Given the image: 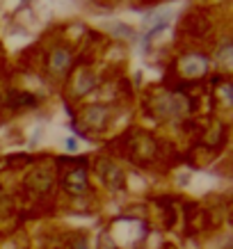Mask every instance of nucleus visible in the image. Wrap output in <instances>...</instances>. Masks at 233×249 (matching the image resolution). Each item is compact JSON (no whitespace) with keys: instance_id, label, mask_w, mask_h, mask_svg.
<instances>
[{"instance_id":"f257e3e1","label":"nucleus","mask_w":233,"mask_h":249,"mask_svg":"<svg viewBox=\"0 0 233 249\" xmlns=\"http://www.w3.org/2000/svg\"><path fill=\"white\" fill-rule=\"evenodd\" d=\"M101 176H103V181H106V185L110 190H121L124 183H126L124 172L112 162H101Z\"/></svg>"},{"instance_id":"f03ea898","label":"nucleus","mask_w":233,"mask_h":249,"mask_svg":"<svg viewBox=\"0 0 233 249\" xmlns=\"http://www.w3.org/2000/svg\"><path fill=\"white\" fill-rule=\"evenodd\" d=\"M64 185L71 195H85L87 192V172L85 169H71L67 174V178H64Z\"/></svg>"},{"instance_id":"7ed1b4c3","label":"nucleus","mask_w":233,"mask_h":249,"mask_svg":"<svg viewBox=\"0 0 233 249\" xmlns=\"http://www.w3.org/2000/svg\"><path fill=\"white\" fill-rule=\"evenodd\" d=\"M206 69H208V60L201 57V55H190V57H185L180 62V71L188 78L201 76V73H206Z\"/></svg>"},{"instance_id":"20e7f679","label":"nucleus","mask_w":233,"mask_h":249,"mask_svg":"<svg viewBox=\"0 0 233 249\" xmlns=\"http://www.w3.org/2000/svg\"><path fill=\"white\" fill-rule=\"evenodd\" d=\"M180 112H185V103H183V101L169 96V94H160L158 114H162V117H174V114H180Z\"/></svg>"},{"instance_id":"39448f33","label":"nucleus","mask_w":233,"mask_h":249,"mask_svg":"<svg viewBox=\"0 0 233 249\" xmlns=\"http://www.w3.org/2000/svg\"><path fill=\"white\" fill-rule=\"evenodd\" d=\"M30 185L32 190H37V192H46V190L53 185V174L46 172V169H39L30 176Z\"/></svg>"},{"instance_id":"423d86ee","label":"nucleus","mask_w":233,"mask_h":249,"mask_svg":"<svg viewBox=\"0 0 233 249\" xmlns=\"http://www.w3.org/2000/svg\"><path fill=\"white\" fill-rule=\"evenodd\" d=\"M69 62H71V55H69L67 51H62V48H57V51L51 55V69H55V71H64V69L69 67Z\"/></svg>"},{"instance_id":"0eeeda50","label":"nucleus","mask_w":233,"mask_h":249,"mask_svg":"<svg viewBox=\"0 0 233 249\" xmlns=\"http://www.w3.org/2000/svg\"><path fill=\"white\" fill-rule=\"evenodd\" d=\"M85 119L90 121V124H94V126H101L106 121V107H90L85 112Z\"/></svg>"},{"instance_id":"6e6552de","label":"nucleus","mask_w":233,"mask_h":249,"mask_svg":"<svg viewBox=\"0 0 233 249\" xmlns=\"http://www.w3.org/2000/svg\"><path fill=\"white\" fill-rule=\"evenodd\" d=\"M83 78V80H78V85H75V91H78V94H83L85 89H90V87H94V78L90 76V80H85V76H80Z\"/></svg>"},{"instance_id":"1a4fd4ad","label":"nucleus","mask_w":233,"mask_h":249,"mask_svg":"<svg viewBox=\"0 0 233 249\" xmlns=\"http://www.w3.org/2000/svg\"><path fill=\"white\" fill-rule=\"evenodd\" d=\"M71 249H87V242L85 240H78V242H73V247Z\"/></svg>"},{"instance_id":"9d476101","label":"nucleus","mask_w":233,"mask_h":249,"mask_svg":"<svg viewBox=\"0 0 233 249\" xmlns=\"http://www.w3.org/2000/svg\"><path fill=\"white\" fill-rule=\"evenodd\" d=\"M67 146H69V149H71V151H73V149H75V140H69V142H67Z\"/></svg>"}]
</instances>
